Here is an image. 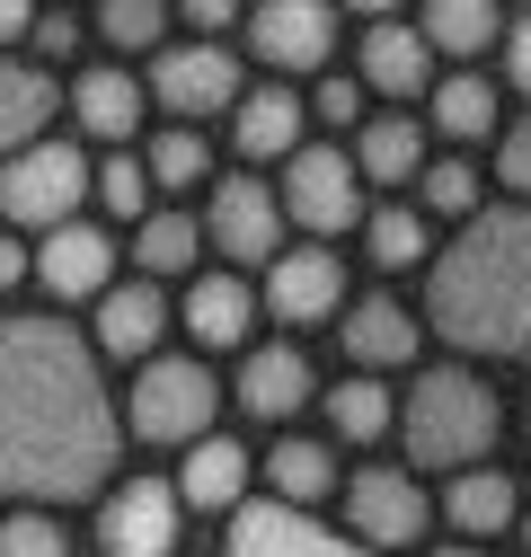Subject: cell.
<instances>
[{"label":"cell","instance_id":"1","mask_svg":"<svg viewBox=\"0 0 531 557\" xmlns=\"http://www.w3.org/2000/svg\"><path fill=\"white\" fill-rule=\"evenodd\" d=\"M124 451L107 372L72 319H0V505L53 513L72 496H107Z\"/></svg>","mask_w":531,"mask_h":557},{"label":"cell","instance_id":"2","mask_svg":"<svg viewBox=\"0 0 531 557\" xmlns=\"http://www.w3.org/2000/svg\"><path fill=\"white\" fill-rule=\"evenodd\" d=\"M425 319L452 355L531 363V203L470 213L452 248H434Z\"/></svg>","mask_w":531,"mask_h":557},{"label":"cell","instance_id":"3","mask_svg":"<svg viewBox=\"0 0 531 557\" xmlns=\"http://www.w3.org/2000/svg\"><path fill=\"white\" fill-rule=\"evenodd\" d=\"M390 434L408 443V469H452L460 478V469H487V451L505 434V407L470 363H434V372H417L398 389Z\"/></svg>","mask_w":531,"mask_h":557},{"label":"cell","instance_id":"4","mask_svg":"<svg viewBox=\"0 0 531 557\" xmlns=\"http://www.w3.org/2000/svg\"><path fill=\"white\" fill-rule=\"evenodd\" d=\"M213 416H222V381L205 363L195 355H151V363H133V389L115 407V425L133 443H151V451H186V443L213 434Z\"/></svg>","mask_w":531,"mask_h":557},{"label":"cell","instance_id":"5","mask_svg":"<svg viewBox=\"0 0 531 557\" xmlns=\"http://www.w3.org/2000/svg\"><path fill=\"white\" fill-rule=\"evenodd\" d=\"M81 195H89V160L81 143H36L18 160H0V231H62L81 222Z\"/></svg>","mask_w":531,"mask_h":557},{"label":"cell","instance_id":"6","mask_svg":"<svg viewBox=\"0 0 531 557\" xmlns=\"http://www.w3.org/2000/svg\"><path fill=\"white\" fill-rule=\"evenodd\" d=\"M275 213L301 222L310 248H319V239H337V231H355V222H363V177H355V160H346L337 143H301V151L284 160Z\"/></svg>","mask_w":531,"mask_h":557},{"label":"cell","instance_id":"7","mask_svg":"<svg viewBox=\"0 0 531 557\" xmlns=\"http://www.w3.org/2000/svg\"><path fill=\"white\" fill-rule=\"evenodd\" d=\"M425 513L434 505H425V486L408 469H355L346 478V540L372 548V557L381 548H417L425 540Z\"/></svg>","mask_w":531,"mask_h":557},{"label":"cell","instance_id":"8","mask_svg":"<svg viewBox=\"0 0 531 557\" xmlns=\"http://www.w3.org/2000/svg\"><path fill=\"white\" fill-rule=\"evenodd\" d=\"M177 486L169 478H124L98 505V557H177Z\"/></svg>","mask_w":531,"mask_h":557},{"label":"cell","instance_id":"9","mask_svg":"<svg viewBox=\"0 0 531 557\" xmlns=\"http://www.w3.org/2000/svg\"><path fill=\"white\" fill-rule=\"evenodd\" d=\"M248 53L293 89L301 72H328V53H337V10H328V0H266V10L248 18Z\"/></svg>","mask_w":531,"mask_h":557},{"label":"cell","instance_id":"10","mask_svg":"<svg viewBox=\"0 0 531 557\" xmlns=\"http://www.w3.org/2000/svg\"><path fill=\"white\" fill-rule=\"evenodd\" d=\"M239 62H231V45H160L151 53V98L177 115V124H195V115H231L239 107Z\"/></svg>","mask_w":531,"mask_h":557},{"label":"cell","instance_id":"11","mask_svg":"<svg viewBox=\"0 0 531 557\" xmlns=\"http://www.w3.org/2000/svg\"><path fill=\"white\" fill-rule=\"evenodd\" d=\"M195 231H205V248H222L231 265H266V257H275L284 248V213H275V186H266V177H222L213 186V203H205V213H195Z\"/></svg>","mask_w":531,"mask_h":557},{"label":"cell","instance_id":"12","mask_svg":"<svg viewBox=\"0 0 531 557\" xmlns=\"http://www.w3.org/2000/svg\"><path fill=\"white\" fill-rule=\"evenodd\" d=\"M257 310H275L284 327L337 319V310H346V265H337V248H275V257H266V293H257Z\"/></svg>","mask_w":531,"mask_h":557},{"label":"cell","instance_id":"13","mask_svg":"<svg viewBox=\"0 0 531 557\" xmlns=\"http://www.w3.org/2000/svg\"><path fill=\"white\" fill-rule=\"evenodd\" d=\"M27 274L53 301H98L115 284V239L98 222H62V231H45V248L27 257Z\"/></svg>","mask_w":531,"mask_h":557},{"label":"cell","instance_id":"14","mask_svg":"<svg viewBox=\"0 0 531 557\" xmlns=\"http://www.w3.org/2000/svg\"><path fill=\"white\" fill-rule=\"evenodd\" d=\"M160 336H169V293L160 284H107L98 293V327H89L98 363H151Z\"/></svg>","mask_w":531,"mask_h":557},{"label":"cell","instance_id":"15","mask_svg":"<svg viewBox=\"0 0 531 557\" xmlns=\"http://www.w3.org/2000/svg\"><path fill=\"white\" fill-rule=\"evenodd\" d=\"M310 398H319V372H310V355H301L293 336L248 345V363H239V407L257 416V425H293Z\"/></svg>","mask_w":531,"mask_h":557},{"label":"cell","instance_id":"16","mask_svg":"<svg viewBox=\"0 0 531 557\" xmlns=\"http://www.w3.org/2000/svg\"><path fill=\"white\" fill-rule=\"evenodd\" d=\"M231 557H372V548H355L346 531H328L310 513H284V505H239L231 513Z\"/></svg>","mask_w":531,"mask_h":557},{"label":"cell","instance_id":"17","mask_svg":"<svg viewBox=\"0 0 531 557\" xmlns=\"http://www.w3.org/2000/svg\"><path fill=\"white\" fill-rule=\"evenodd\" d=\"M337 345H346V363H355L363 381H381V372H398V363H417V319L398 310L390 293H363V301L337 310Z\"/></svg>","mask_w":531,"mask_h":557},{"label":"cell","instance_id":"18","mask_svg":"<svg viewBox=\"0 0 531 557\" xmlns=\"http://www.w3.org/2000/svg\"><path fill=\"white\" fill-rule=\"evenodd\" d=\"M355 89H372V98H425L434 89V53L417 45V27H398L381 10L363 27V45H355Z\"/></svg>","mask_w":531,"mask_h":557},{"label":"cell","instance_id":"19","mask_svg":"<svg viewBox=\"0 0 531 557\" xmlns=\"http://www.w3.org/2000/svg\"><path fill=\"white\" fill-rule=\"evenodd\" d=\"M301 89H284V81H257V89H239V107H231V143H239V160H293L301 151Z\"/></svg>","mask_w":531,"mask_h":557},{"label":"cell","instance_id":"20","mask_svg":"<svg viewBox=\"0 0 531 557\" xmlns=\"http://www.w3.org/2000/svg\"><path fill=\"white\" fill-rule=\"evenodd\" d=\"M248 478H257V460L231 434H205V443H186V469L169 486H177V505H195V513H239L248 505Z\"/></svg>","mask_w":531,"mask_h":557},{"label":"cell","instance_id":"21","mask_svg":"<svg viewBox=\"0 0 531 557\" xmlns=\"http://www.w3.org/2000/svg\"><path fill=\"white\" fill-rule=\"evenodd\" d=\"M53 115H62V89H53V72H36L27 53H0V160L36 151Z\"/></svg>","mask_w":531,"mask_h":557},{"label":"cell","instance_id":"22","mask_svg":"<svg viewBox=\"0 0 531 557\" xmlns=\"http://www.w3.org/2000/svg\"><path fill=\"white\" fill-rule=\"evenodd\" d=\"M248 327H257V293L239 274H195L186 284V336L205 345V355H239Z\"/></svg>","mask_w":531,"mask_h":557},{"label":"cell","instance_id":"23","mask_svg":"<svg viewBox=\"0 0 531 557\" xmlns=\"http://www.w3.org/2000/svg\"><path fill=\"white\" fill-rule=\"evenodd\" d=\"M72 115H81V133L89 143H133L143 133V81L133 72H115V62H89V72L72 81Z\"/></svg>","mask_w":531,"mask_h":557},{"label":"cell","instance_id":"24","mask_svg":"<svg viewBox=\"0 0 531 557\" xmlns=\"http://www.w3.org/2000/svg\"><path fill=\"white\" fill-rule=\"evenodd\" d=\"M319 496H337V451H328V443H310V434H284L275 451H266V505L310 513Z\"/></svg>","mask_w":531,"mask_h":557},{"label":"cell","instance_id":"25","mask_svg":"<svg viewBox=\"0 0 531 557\" xmlns=\"http://www.w3.org/2000/svg\"><path fill=\"white\" fill-rule=\"evenodd\" d=\"M346 160H355V177H372V186H408V177L425 169V124H417V115H363Z\"/></svg>","mask_w":531,"mask_h":557},{"label":"cell","instance_id":"26","mask_svg":"<svg viewBox=\"0 0 531 557\" xmlns=\"http://www.w3.org/2000/svg\"><path fill=\"white\" fill-rule=\"evenodd\" d=\"M195 257H205V231H195V213H151L133 222V265H143V284H177V274H195Z\"/></svg>","mask_w":531,"mask_h":557},{"label":"cell","instance_id":"27","mask_svg":"<svg viewBox=\"0 0 531 557\" xmlns=\"http://www.w3.org/2000/svg\"><path fill=\"white\" fill-rule=\"evenodd\" d=\"M443 513H452L460 540H487V531H505V522L522 513V496H514L505 469H460V478L443 486Z\"/></svg>","mask_w":531,"mask_h":557},{"label":"cell","instance_id":"28","mask_svg":"<svg viewBox=\"0 0 531 557\" xmlns=\"http://www.w3.org/2000/svg\"><path fill=\"white\" fill-rule=\"evenodd\" d=\"M425 98H434V133H443V143H487V133H496V81L487 72H452Z\"/></svg>","mask_w":531,"mask_h":557},{"label":"cell","instance_id":"29","mask_svg":"<svg viewBox=\"0 0 531 557\" xmlns=\"http://www.w3.org/2000/svg\"><path fill=\"white\" fill-rule=\"evenodd\" d=\"M496 36H505V18L487 10V0H434V10L417 18V45H425V53H460V62L487 53Z\"/></svg>","mask_w":531,"mask_h":557},{"label":"cell","instance_id":"30","mask_svg":"<svg viewBox=\"0 0 531 557\" xmlns=\"http://www.w3.org/2000/svg\"><path fill=\"white\" fill-rule=\"evenodd\" d=\"M363 248H372L381 274H408V265L434 257V222L417 213V203H381V213H363Z\"/></svg>","mask_w":531,"mask_h":557},{"label":"cell","instance_id":"31","mask_svg":"<svg viewBox=\"0 0 531 557\" xmlns=\"http://www.w3.org/2000/svg\"><path fill=\"white\" fill-rule=\"evenodd\" d=\"M133 160H143L151 195H186V186H205V177H213V151H205V133H195V124L151 133V151H133Z\"/></svg>","mask_w":531,"mask_h":557},{"label":"cell","instance_id":"32","mask_svg":"<svg viewBox=\"0 0 531 557\" xmlns=\"http://www.w3.org/2000/svg\"><path fill=\"white\" fill-rule=\"evenodd\" d=\"M319 407H328V425H337V443H381V434H390V416H398V398H390L381 381H363V372L337 381Z\"/></svg>","mask_w":531,"mask_h":557},{"label":"cell","instance_id":"33","mask_svg":"<svg viewBox=\"0 0 531 557\" xmlns=\"http://www.w3.org/2000/svg\"><path fill=\"white\" fill-rule=\"evenodd\" d=\"M417 195H425V203H417L425 222H434V213H443V222H470V213H479V169H470V160H425V169H417Z\"/></svg>","mask_w":531,"mask_h":557},{"label":"cell","instance_id":"34","mask_svg":"<svg viewBox=\"0 0 531 557\" xmlns=\"http://www.w3.org/2000/svg\"><path fill=\"white\" fill-rule=\"evenodd\" d=\"M89 195L107 203L115 222H143V213H151V177H143V160H133V151H107V160L89 169Z\"/></svg>","mask_w":531,"mask_h":557},{"label":"cell","instance_id":"35","mask_svg":"<svg viewBox=\"0 0 531 557\" xmlns=\"http://www.w3.org/2000/svg\"><path fill=\"white\" fill-rule=\"evenodd\" d=\"M98 36L107 45H124V53H160V36H169V10H160V0H107V10H98Z\"/></svg>","mask_w":531,"mask_h":557},{"label":"cell","instance_id":"36","mask_svg":"<svg viewBox=\"0 0 531 557\" xmlns=\"http://www.w3.org/2000/svg\"><path fill=\"white\" fill-rule=\"evenodd\" d=\"M0 557H72V531L18 505V513H0Z\"/></svg>","mask_w":531,"mask_h":557},{"label":"cell","instance_id":"37","mask_svg":"<svg viewBox=\"0 0 531 557\" xmlns=\"http://www.w3.org/2000/svg\"><path fill=\"white\" fill-rule=\"evenodd\" d=\"M301 115L328 124V133H355V124H363V89H355V72H319V89L301 98Z\"/></svg>","mask_w":531,"mask_h":557},{"label":"cell","instance_id":"38","mask_svg":"<svg viewBox=\"0 0 531 557\" xmlns=\"http://www.w3.org/2000/svg\"><path fill=\"white\" fill-rule=\"evenodd\" d=\"M27 45H36V53H27L36 72H53V62H72V53H81V18H72V10H45V18L27 27Z\"/></svg>","mask_w":531,"mask_h":557},{"label":"cell","instance_id":"39","mask_svg":"<svg viewBox=\"0 0 531 557\" xmlns=\"http://www.w3.org/2000/svg\"><path fill=\"white\" fill-rule=\"evenodd\" d=\"M496 186L531 195V115H522V124H505V143H496Z\"/></svg>","mask_w":531,"mask_h":557},{"label":"cell","instance_id":"40","mask_svg":"<svg viewBox=\"0 0 531 557\" xmlns=\"http://www.w3.org/2000/svg\"><path fill=\"white\" fill-rule=\"evenodd\" d=\"M505 81H514V89L531 98V10H522V18L505 27Z\"/></svg>","mask_w":531,"mask_h":557},{"label":"cell","instance_id":"41","mask_svg":"<svg viewBox=\"0 0 531 557\" xmlns=\"http://www.w3.org/2000/svg\"><path fill=\"white\" fill-rule=\"evenodd\" d=\"M27 27H36L27 0H0V53H18V45H27Z\"/></svg>","mask_w":531,"mask_h":557},{"label":"cell","instance_id":"42","mask_svg":"<svg viewBox=\"0 0 531 557\" xmlns=\"http://www.w3.org/2000/svg\"><path fill=\"white\" fill-rule=\"evenodd\" d=\"M18 284H27V248L0 231V293H18Z\"/></svg>","mask_w":531,"mask_h":557},{"label":"cell","instance_id":"43","mask_svg":"<svg viewBox=\"0 0 531 557\" xmlns=\"http://www.w3.org/2000/svg\"><path fill=\"white\" fill-rule=\"evenodd\" d=\"M434 557H479V548H470V540H452V548H434Z\"/></svg>","mask_w":531,"mask_h":557},{"label":"cell","instance_id":"44","mask_svg":"<svg viewBox=\"0 0 531 557\" xmlns=\"http://www.w3.org/2000/svg\"><path fill=\"white\" fill-rule=\"evenodd\" d=\"M522 548H531V513H522Z\"/></svg>","mask_w":531,"mask_h":557}]
</instances>
